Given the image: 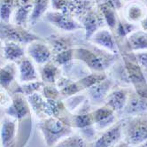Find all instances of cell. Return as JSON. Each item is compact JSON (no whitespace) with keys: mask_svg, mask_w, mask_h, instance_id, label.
Returning a JSON list of instances; mask_svg holds the SVG:
<instances>
[{"mask_svg":"<svg viewBox=\"0 0 147 147\" xmlns=\"http://www.w3.org/2000/svg\"><path fill=\"white\" fill-rule=\"evenodd\" d=\"M114 147H133V146H131L129 144H128L127 142H125V141H121L120 143H118L116 145H115Z\"/></svg>","mask_w":147,"mask_h":147,"instance_id":"8d00e7d4","label":"cell"},{"mask_svg":"<svg viewBox=\"0 0 147 147\" xmlns=\"http://www.w3.org/2000/svg\"><path fill=\"white\" fill-rule=\"evenodd\" d=\"M122 138L123 122L118 121L110 128L102 131L101 135L95 138L89 147H114L122 140Z\"/></svg>","mask_w":147,"mask_h":147,"instance_id":"ba28073f","label":"cell"},{"mask_svg":"<svg viewBox=\"0 0 147 147\" xmlns=\"http://www.w3.org/2000/svg\"><path fill=\"white\" fill-rule=\"evenodd\" d=\"M75 60L86 67L92 73H105L107 68V59L96 51L85 47H76L74 51Z\"/></svg>","mask_w":147,"mask_h":147,"instance_id":"5b68a950","label":"cell"},{"mask_svg":"<svg viewBox=\"0 0 147 147\" xmlns=\"http://www.w3.org/2000/svg\"><path fill=\"white\" fill-rule=\"evenodd\" d=\"M124 67L127 73L129 82L134 88V91L138 95L147 98V81L142 67L136 63L134 58L124 56Z\"/></svg>","mask_w":147,"mask_h":147,"instance_id":"277c9868","label":"cell"},{"mask_svg":"<svg viewBox=\"0 0 147 147\" xmlns=\"http://www.w3.org/2000/svg\"><path fill=\"white\" fill-rule=\"evenodd\" d=\"M51 147H87V142L79 133H72Z\"/></svg>","mask_w":147,"mask_h":147,"instance_id":"f1b7e54d","label":"cell"},{"mask_svg":"<svg viewBox=\"0 0 147 147\" xmlns=\"http://www.w3.org/2000/svg\"><path fill=\"white\" fill-rule=\"evenodd\" d=\"M45 42L51 47L53 55L59 53L61 51H64L69 49H73L74 47V42L70 37L60 36V35H51L46 37Z\"/></svg>","mask_w":147,"mask_h":147,"instance_id":"603a6c76","label":"cell"},{"mask_svg":"<svg viewBox=\"0 0 147 147\" xmlns=\"http://www.w3.org/2000/svg\"><path fill=\"white\" fill-rule=\"evenodd\" d=\"M0 147H1V142H0Z\"/></svg>","mask_w":147,"mask_h":147,"instance_id":"7bdbcfd3","label":"cell"},{"mask_svg":"<svg viewBox=\"0 0 147 147\" xmlns=\"http://www.w3.org/2000/svg\"><path fill=\"white\" fill-rule=\"evenodd\" d=\"M145 5H146V7H147V0H145Z\"/></svg>","mask_w":147,"mask_h":147,"instance_id":"b9f144b4","label":"cell"},{"mask_svg":"<svg viewBox=\"0 0 147 147\" xmlns=\"http://www.w3.org/2000/svg\"><path fill=\"white\" fill-rule=\"evenodd\" d=\"M16 65L19 83H26L40 80L36 65L28 56L20 60Z\"/></svg>","mask_w":147,"mask_h":147,"instance_id":"9a60e30c","label":"cell"},{"mask_svg":"<svg viewBox=\"0 0 147 147\" xmlns=\"http://www.w3.org/2000/svg\"><path fill=\"white\" fill-rule=\"evenodd\" d=\"M11 98H12V95L10 96L7 90L4 89L0 90V105L7 107L10 104V102H11Z\"/></svg>","mask_w":147,"mask_h":147,"instance_id":"d590c367","label":"cell"},{"mask_svg":"<svg viewBox=\"0 0 147 147\" xmlns=\"http://www.w3.org/2000/svg\"><path fill=\"white\" fill-rule=\"evenodd\" d=\"M18 80L17 65L15 63L6 62L0 67V88L10 90L13 84Z\"/></svg>","mask_w":147,"mask_h":147,"instance_id":"44dd1931","label":"cell"},{"mask_svg":"<svg viewBox=\"0 0 147 147\" xmlns=\"http://www.w3.org/2000/svg\"><path fill=\"white\" fill-rule=\"evenodd\" d=\"M97 7L103 16L106 25L108 27V28L113 31L119 20L117 14L118 11L113 6L107 4H97Z\"/></svg>","mask_w":147,"mask_h":147,"instance_id":"4316f807","label":"cell"},{"mask_svg":"<svg viewBox=\"0 0 147 147\" xmlns=\"http://www.w3.org/2000/svg\"><path fill=\"white\" fill-rule=\"evenodd\" d=\"M147 13V10H145L144 6L140 5L138 2L129 3L125 10V18L128 22L131 23L140 22L144 19Z\"/></svg>","mask_w":147,"mask_h":147,"instance_id":"484cf974","label":"cell"},{"mask_svg":"<svg viewBox=\"0 0 147 147\" xmlns=\"http://www.w3.org/2000/svg\"><path fill=\"white\" fill-rule=\"evenodd\" d=\"M134 147H147V140L144 141V142H143V143L138 144V145H136V146H134Z\"/></svg>","mask_w":147,"mask_h":147,"instance_id":"f35d334b","label":"cell"},{"mask_svg":"<svg viewBox=\"0 0 147 147\" xmlns=\"http://www.w3.org/2000/svg\"><path fill=\"white\" fill-rule=\"evenodd\" d=\"M94 127L97 131H104L110 128L116 121V113L106 105L99 106L92 110Z\"/></svg>","mask_w":147,"mask_h":147,"instance_id":"4fadbf2b","label":"cell"},{"mask_svg":"<svg viewBox=\"0 0 147 147\" xmlns=\"http://www.w3.org/2000/svg\"><path fill=\"white\" fill-rule=\"evenodd\" d=\"M126 45L131 52L147 51V31L136 29L126 38Z\"/></svg>","mask_w":147,"mask_h":147,"instance_id":"7402d4cb","label":"cell"},{"mask_svg":"<svg viewBox=\"0 0 147 147\" xmlns=\"http://www.w3.org/2000/svg\"><path fill=\"white\" fill-rule=\"evenodd\" d=\"M123 2H129V3H133V2H138V0H122Z\"/></svg>","mask_w":147,"mask_h":147,"instance_id":"60d3db41","label":"cell"},{"mask_svg":"<svg viewBox=\"0 0 147 147\" xmlns=\"http://www.w3.org/2000/svg\"><path fill=\"white\" fill-rule=\"evenodd\" d=\"M2 47H3V43L0 41V57H2Z\"/></svg>","mask_w":147,"mask_h":147,"instance_id":"ab89813d","label":"cell"},{"mask_svg":"<svg viewBox=\"0 0 147 147\" xmlns=\"http://www.w3.org/2000/svg\"><path fill=\"white\" fill-rule=\"evenodd\" d=\"M26 56V46L16 43H12V42L3 43L2 58H4L7 62L17 64L20 60H22Z\"/></svg>","mask_w":147,"mask_h":147,"instance_id":"ffe728a7","label":"cell"},{"mask_svg":"<svg viewBox=\"0 0 147 147\" xmlns=\"http://www.w3.org/2000/svg\"><path fill=\"white\" fill-rule=\"evenodd\" d=\"M32 1L33 0H16L15 10L11 22L28 28L32 12Z\"/></svg>","mask_w":147,"mask_h":147,"instance_id":"e0dca14e","label":"cell"},{"mask_svg":"<svg viewBox=\"0 0 147 147\" xmlns=\"http://www.w3.org/2000/svg\"><path fill=\"white\" fill-rule=\"evenodd\" d=\"M44 86V82L39 81L31 82H26V83H18L17 86H15L13 90L12 94H22L26 98L33 95V94L41 92L42 88Z\"/></svg>","mask_w":147,"mask_h":147,"instance_id":"83f0119b","label":"cell"},{"mask_svg":"<svg viewBox=\"0 0 147 147\" xmlns=\"http://www.w3.org/2000/svg\"><path fill=\"white\" fill-rule=\"evenodd\" d=\"M44 20L63 32H76L82 30L79 20L71 14L49 10L44 16Z\"/></svg>","mask_w":147,"mask_h":147,"instance_id":"8992f818","label":"cell"},{"mask_svg":"<svg viewBox=\"0 0 147 147\" xmlns=\"http://www.w3.org/2000/svg\"><path fill=\"white\" fill-rule=\"evenodd\" d=\"M131 90L127 88L112 90L105 101V105L110 107L115 113L123 112L129 100Z\"/></svg>","mask_w":147,"mask_h":147,"instance_id":"2e32d148","label":"cell"},{"mask_svg":"<svg viewBox=\"0 0 147 147\" xmlns=\"http://www.w3.org/2000/svg\"><path fill=\"white\" fill-rule=\"evenodd\" d=\"M75 48L69 49L64 51H61L59 53L54 54L52 57V61L57 64L60 68H64L70 65L75 60V55H74Z\"/></svg>","mask_w":147,"mask_h":147,"instance_id":"1f68e13d","label":"cell"},{"mask_svg":"<svg viewBox=\"0 0 147 147\" xmlns=\"http://www.w3.org/2000/svg\"><path fill=\"white\" fill-rule=\"evenodd\" d=\"M16 120L5 116L0 122V142L1 147H13L18 134Z\"/></svg>","mask_w":147,"mask_h":147,"instance_id":"5bb4252c","label":"cell"},{"mask_svg":"<svg viewBox=\"0 0 147 147\" xmlns=\"http://www.w3.org/2000/svg\"><path fill=\"white\" fill-rule=\"evenodd\" d=\"M39 39L42 38L26 27L13 22H0V41L2 43L12 42L27 46Z\"/></svg>","mask_w":147,"mask_h":147,"instance_id":"7a4b0ae2","label":"cell"},{"mask_svg":"<svg viewBox=\"0 0 147 147\" xmlns=\"http://www.w3.org/2000/svg\"><path fill=\"white\" fill-rule=\"evenodd\" d=\"M5 114L18 121L28 118L31 108L27 98L22 94H12L11 102L5 108Z\"/></svg>","mask_w":147,"mask_h":147,"instance_id":"9c48e42d","label":"cell"},{"mask_svg":"<svg viewBox=\"0 0 147 147\" xmlns=\"http://www.w3.org/2000/svg\"><path fill=\"white\" fill-rule=\"evenodd\" d=\"M136 26L134 23H131L128 22L127 20H122L119 19L118 22L116 24V27L114 28V33L115 36H117L118 38L123 39L127 38L132 32H134L135 30H136Z\"/></svg>","mask_w":147,"mask_h":147,"instance_id":"4dcf8cb0","label":"cell"},{"mask_svg":"<svg viewBox=\"0 0 147 147\" xmlns=\"http://www.w3.org/2000/svg\"><path fill=\"white\" fill-rule=\"evenodd\" d=\"M89 41L94 45L102 50L107 51L108 53L116 54L118 52V45L116 36L108 28H102L94 34Z\"/></svg>","mask_w":147,"mask_h":147,"instance_id":"8fae6325","label":"cell"},{"mask_svg":"<svg viewBox=\"0 0 147 147\" xmlns=\"http://www.w3.org/2000/svg\"><path fill=\"white\" fill-rule=\"evenodd\" d=\"M51 0H33L29 26H35L50 10Z\"/></svg>","mask_w":147,"mask_h":147,"instance_id":"d4e9b609","label":"cell"},{"mask_svg":"<svg viewBox=\"0 0 147 147\" xmlns=\"http://www.w3.org/2000/svg\"><path fill=\"white\" fill-rule=\"evenodd\" d=\"M31 111L39 117L40 120L47 117V101L42 96L41 92L33 94L27 98Z\"/></svg>","mask_w":147,"mask_h":147,"instance_id":"cb8c5ba5","label":"cell"},{"mask_svg":"<svg viewBox=\"0 0 147 147\" xmlns=\"http://www.w3.org/2000/svg\"><path fill=\"white\" fill-rule=\"evenodd\" d=\"M26 53L27 56L39 67L52 60L53 57V52L51 47L43 39L36 40L27 45Z\"/></svg>","mask_w":147,"mask_h":147,"instance_id":"52a82bcc","label":"cell"},{"mask_svg":"<svg viewBox=\"0 0 147 147\" xmlns=\"http://www.w3.org/2000/svg\"><path fill=\"white\" fill-rule=\"evenodd\" d=\"M123 112L129 117L147 115V98L138 95L134 90L131 91Z\"/></svg>","mask_w":147,"mask_h":147,"instance_id":"ac0fdd59","label":"cell"},{"mask_svg":"<svg viewBox=\"0 0 147 147\" xmlns=\"http://www.w3.org/2000/svg\"><path fill=\"white\" fill-rule=\"evenodd\" d=\"M78 20L82 27V30L84 32V37L87 40H89L98 30L105 28L104 26L106 25L103 16L101 15L97 6H94L93 8L89 10Z\"/></svg>","mask_w":147,"mask_h":147,"instance_id":"30bf717a","label":"cell"},{"mask_svg":"<svg viewBox=\"0 0 147 147\" xmlns=\"http://www.w3.org/2000/svg\"><path fill=\"white\" fill-rule=\"evenodd\" d=\"M97 4H107L113 8H115L117 11H121L123 6V1L122 0H95Z\"/></svg>","mask_w":147,"mask_h":147,"instance_id":"e575fe53","label":"cell"},{"mask_svg":"<svg viewBox=\"0 0 147 147\" xmlns=\"http://www.w3.org/2000/svg\"><path fill=\"white\" fill-rule=\"evenodd\" d=\"M125 142L136 146L147 140V116H132L123 123Z\"/></svg>","mask_w":147,"mask_h":147,"instance_id":"3957f363","label":"cell"},{"mask_svg":"<svg viewBox=\"0 0 147 147\" xmlns=\"http://www.w3.org/2000/svg\"><path fill=\"white\" fill-rule=\"evenodd\" d=\"M37 128L47 147H51L72 133L73 128L59 118L50 116L39 121Z\"/></svg>","mask_w":147,"mask_h":147,"instance_id":"6da1fadb","label":"cell"},{"mask_svg":"<svg viewBox=\"0 0 147 147\" xmlns=\"http://www.w3.org/2000/svg\"><path fill=\"white\" fill-rule=\"evenodd\" d=\"M40 81L44 82V84H52L55 85L58 79L61 76V68L55 63L51 60L45 65L40 66L38 68Z\"/></svg>","mask_w":147,"mask_h":147,"instance_id":"d6986e66","label":"cell"},{"mask_svg":"<svg viewBox=\"0 0 147 147\" xmlns=\"http://www.w3.org/2000/svg\"><path fill=\"white\" fill-rule=\"evenodd\" d=\"M113 82L108 77L105 80L96 83L90 88L85 90V95L88 98L90 104L93 106H102L104 105L108 94L113 90Z\"/></svg>","mask_w":147,"mask_h":147,"instance_id":"7c38bea8","label":"cell"},{"mask_svg":"<svg viewBox=\"0 0 147 147\" xmlns=\"http://www.w3.org/2000/svg\"><path fill=\"white\" fill-rule=\"evenodd\" d=\"M16 0H0V22H11Z\"/></svg>","mask_w":147,"mask_h":147,"instance_id":"f546056e","label":"cell"},{"mask_svg":"<svg viewBox=\"0 0 147 147\" xmlns=\"http://www.w3.org/2000/svg\"><path fill=\"white\" fill-rule=\"evenodd\" d=\"M141 28H142V29L147 31V13H146L144 19L141 22Z\"/></svg>","mask_w":147,"mask_h":147,"instance_id":"74e56055","label":"cell"},{"mask_svg":"<svg viewBox=\"0 0 147 147\" xmlns=\"http://www.w3.org/2000/svg\"><path fill=\"white\" fill-rule=\"evenodd\" d=\"M41 94L48 101H58L61 100V95L56 85L44 84L41 90Z\"/></svg>","mask_w":147,"mask_h":147,"instance_id":"d6a6232c","label":"cell"},{"mask_svg":"<svg viewBox=\"0 0 147 147\" xmlns=\"http://www.w3.org/2000/svg\"><path fill=\"white\" fill-rule=\"evenodd\" d=\"M133 58L143 70H147V51L132 52Z\"/></svg>","mask_w":147,"mask_h":147,"instance_id":"836d02e7","label":"cell"}]
</instances>
